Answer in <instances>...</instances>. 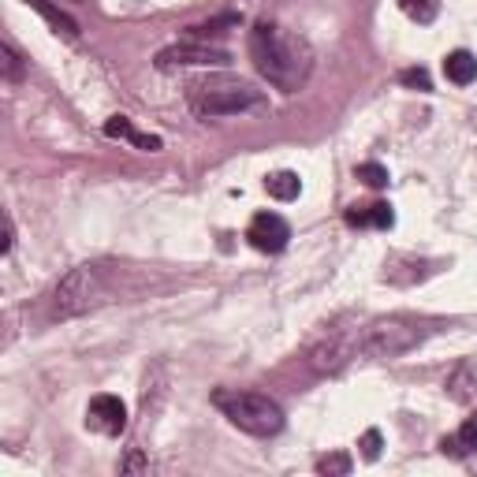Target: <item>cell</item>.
<instances>
[{
  "label": "cell",
  "instance_id": "cell-1",
  "mask_svg": "<svg viewBox=\"0 0 477 477\" xmlns=\"http://www.w3.org/2000/svg\"><path fill=\"white\" fill-rule=\"evenodd\" d=\"M250 60L276 90L291 93L310 79L313 52L302 38L283 34L276 23H258L250 30Z\"/></svg>",
  "mask_w": 477,
  "mask_h": 477
},
{
  "label": "cell",
  "instance_id": "cell-2",
  "mask_svg": "<svg viewBox=\"0 0 477 477\" xmlns=\"http://www.w3.org/2000/svg\"><path fill=\"white\" fill-rule=\"evenodd\" d=\"M186 101L198 116H235L246 109H262L265 93L243 79H198L186 86Z\"/></svg>",
  "mask_w": 477,
  "mask_h": 477
},
{
  "label": "cell",
  "instance_id": "cell-3",
  "mask_svg": "<svg viewBox=\"0 0 477 477\" xmlns=\"http://www.w3.org/2000/svg\"><path fill=\"white\" fill-rule=\"evenodd\" d=\"M213 406L224 410V418L235 429L250 433V436H276L283 429V410L262 392H228V388H220V392H213Z\"/></svg>",
  "mask_w": 477,
  "mask_h": 477
},
{
  "label": "cell",
  "instance_id": "cell-4",
  "mask_svg": "<svg viewBox=\"0 0 477 477\" xmlns=\"http://www.w3.org/2000/svg\"><path fill=\"white\" fill-rule=\"evenodd\" d=\"M422 339L418 325L406 321V317H388V321H373L366 329V336L358 339V347L373 358H396L403 351H410Z\"/></svg>",
  "mask_w": 477,
  "mask_h": 477
},
{
  "label": "cell",
  "instance_id": "cell-5",
  "mask_svg": "<svg viewBox=\"0 0 477 477\" xmlns=\"http://www.w3.org/2000/svg\"><path fill=\"white\" fill-rule=\"evenodd\" d=\"M93 299H98V269H75L68 280L56 288V313L60 317H72V313H82Z\"/></svg>",
  "mask_w": 477,
  "mask_h": 477
},
{
  "label": "cell",
  "instance_id": "cell-6",
  "mask_svg": "<svg viewBox=\"0 0 477 477\" xmlns=\"http://www.w3.org/2000/svg\"><path fill=\"white\" fill-rule=\"evenodd\" d=\"M232 56L224 49H213V45H202V42H183V45H172V49H161L157 52V68L161 72H172V68H224Z\"/></svg>",
  "mask_w": 477,
  "mask_h": 477
},
{
  "label": "cell",
  "instance_id": "cell-7",
  "mask_svg": "<svg viewBox=\"0 0 477 477\" xmlns=\"http://www.w3.org/2000/svg\"><path fill=\"white\" fill-rule=\"evenodd\" d=\"M86 425L101 436H119L127 429V406L119 396H93L86 406Z\"/></svg>",
  "mask_w": 477,
  "mask_h": 477
},
{
  "label": "cell",
  "instance_id": "cell-8",
  "mask_svg": "<svg viewBox=\"0 0 477 477\" xmlns=\"http://www.w3.org/2000/svg\"><path fill=\"white\" fill-rule=\"evenodd\" d=\"M246 239H250V246H258L262 253H280L283 246H288V239H291V228H288V220L276 216V213H258V216L250 220Z\"/></svg>",
  "mask_w": 477,
  "mask_h": 477
},
{
  "label": "cell",
  "instance_id": "cell-9",
  "mask_svg": "<svg viewBox=\"0 0 477 477\" xmlns=\"http://www.w3.org/2000/svg\"><path fill=\"white\" fill-rule=\"evenodd\" d=\"M347 224L351 228H380L388 232L396 224V213L388 202H373V205H355L351 213H347Z\"/></svg>",
  "mask_w": 477,
  "mask_h": 477
},
{
  "label": "cell",
  "instance_id": "cell-10",
  "mask_svg": "<svg viewBox=\"0 0 477 477\" xmlns=\"http://www.w3.org/2000/svg\"><path fill=\"white\" fill-rule=\"evenodd\" d=\"M23 5H30L34 8L56 34H63V38H79V23L68 15V12H60V5H52V0H23Z\"/></svg>",
  "mask_w": 477,
  "mask_h": 477
},
{
  "label": "cell",
  "instance_id": "cell-11",
  "mask_svg": "<svg viewBox=\"0 0 477 477\" xmlns=\"http://www.w3.org/2000/svg\"><path fill=\"white\" fill-rule=\"evenodd\" d=\"M444 75H448V82H455V86H470L477 79V60H473V52H466V49L448 52V56H444Z\"/></svg>",
  "mask_w": 477,
  "mask_h": 477
},
{
  "label": "cell",
  "instance_id": "cell-12",
  "mask_svg": "<svg viewBox=\"0 0 477 477\" xmlns=\"http://www.w3.org/2000/svg\"><path fill=\"white\" fill-rule=\"evenodd\" d=\"M473 448H477V415L466 418V422L459 425L455 436H444V440H440V452L452 455V459H463V455H470Z\"/></svg>",
  "mask_w": 477,
  "mask_h": 477
},
{
  "label": "cell",
  "instance_id": "cell-13",
  "mask_svg": "<svg viewBox=\"0 0 477 477\" xmlns=\"http://www.w3.org/2000/svg\"><path fill=\"white\" fill-rule=\"evenodd\" d=\"M265 190H269L276 202H295L299 190H302V179L295 172H276V176L265 179Z\"/></svg>",
  "mask_w": 477,
  "mask_h": 477
},
{
  "label": "cell",
  "instance_id": "cell-14",
  "mask_svg": "<svg viewBox=\"0 0 477 477\" xmlns=\"http://www.w3.org/2000/svg\"><path fill=\"white\" fill-rule=\"evenodd\" d=\"M399 8L415 23H433L440 12V0H399Z\"/></svg>",
  "mask_w": 477,
  "mask_h": 477
},
{
  "label": "cell",
  "instance_id": "cell-15",
  "mask_svg": "<svg viewBox=\"0 0 477 477\" xmlns=\"http://www.w3.org/2000/svg\"><path fill=\"white\" fill-rule=\"evenodd\" d=\"M0 63H5V79H8V82H19V79H23V56L15 52L12 42L0 45Z\"/></svg>",
  "mask_w": 477,
  "mask_h": 477
},
{
  "label": "cell",
  "instance_id": "cell-16",
  "mask_svg": "<svg viewBox=\"0 0 477 477\" xmlns=\"http://www.w3.org/2000/svg\"><path fill=\"white\" fill-rule=\"evenodd\" d=\"M355 176H358L366 186H373V190L388 186V168H385V165H377V161H366V165H358V168H355Z\"/></svg>",
  "mask_w": 477,
  "mask_h": 477
},
{
  "label": "cell",
  "instance_id": "cell-17",
  "mask_svg": "<svg viewBox=\"0 0 477 477\" xmlns=\"http://www.w3.org/2000/svg\"><path fill=\"white\" fill-rule=\"evenodd\" d=\"M105 135H109V138H123V142H131V146H135V138H138L135 123L127 119V116H112V119L105 123Z\"/></svg>",
  "mask_w": 477,
  "mask_h": 477
},
{
  "label": "cell",
  "instance_id": "cell-18",
  "mask_svg": "<svg viewBox=\"0 0 477 477\" xmlns=\"http://www.w3.org/2000/svg\"><path fill=\"white\" fill-rule=\"evenodd\" d=\"M399 82H403V86H410V90H422V93H429V90H433V79H429V72H425V68H406V72L399 75Z\"/></svg>",
  "mask_w": 477,
  "mask_h": 477
},
{
  "label": "cell",
  "instance_id": "cell-19",
  "mask_svg": "<svg viewBox=\"0 0 477 477\" xmlns=\"http://www.w3.org/2000/svg\"><path fill=\"white\" fill-rule=\"evenodd\" d=\"M317 473H351V455H343V452L325 455L321 463H317Z\"/></svg>",
  "mask_w": 477,
  "mask_h": 477
},
{
  "label": "cell",
  "instance_id": "cell-20",
  "mask_svg": "<svg viewBox=\"0 0 477 477\" xmlns=\"http://www.w3.org/2000/svg\"><path fill=\"white\" fill-rule=\"evenodd\" d=\"M358 448H362V459H380V433L377 429H366V436H362V444H358Z\"/></svg>",
  "mask_w": 477,
  "mask_h": 477
},
{
  "label": "cell",
  "instance_id": "cell-21",
  "mask_svg": "<svg viewBox=\"0 0 477 477\" xmlns=\"http://www.w3.org/2000/svg\"><path fill=\"white\" fill-rule=\"evenodd\" d=\"M12 243H15V228H12V216L5 213V243H0V253H12Z\"/></svg>",
  "mask_w": 477,
  "mask_h": 477
}]
</instances>
